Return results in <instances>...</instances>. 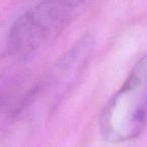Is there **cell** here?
<instances>
[{"mask_svg": "<svg viewBox=\"0 0 147 147\" xmlns=\"http://www.w3.org/2000/svg\"><path fill=\"white\" fill-rule=\"evenodd\" d=\"M99 131L115 144L139 138L147 129V53L130 69L99 117Z\"/></svg>", "mask_w": 147, "mask_h": 147, "instance_id": "cell-1", "label": "cell"}, {"mask_svg": "<svg viewBox=\"0 0 147 147\" xmlns=\"http://www.w3.org/2000/svg\"><path fill=\"white\" fill-rule=\"evenodd\" d=\"M93 0H39L9 23L10 55L27 57L55 41Z\"/></svg>", "mask_w": 147, "mask_h": 147, "instance_id": "cell-2", "label": "cell"}, {"mask_svg": "<svg viewBox=\"0 0 147 147\" xmlns=\"http://www.w3.org/2000/svg\"><path fill=\"white\" fill-rule=\"evenodd\" d=\"M95 47L96 41L91 34L81 37L57 59L39 86L31 92V96L45 94L49 104H59L75 89L88 69Z\"/></svg>", "mask_w": 147, "mask_h": 147, "instance_id": "cell-3", "label": "cell"}, {"mask_svg": "<svg viewBox=\"0 0 147 147\" xmlns=\"http://www.w3.org/2000/svg\"><path fill=\"white\" fill-rule=\"evenodd\" d=\"M10 55L9 23L0 22V59Z\"/></svg>", "mask_w": 147, "mask_h": 147, "instance_id": "cell-4", "label": "cell"}]
</instances>
